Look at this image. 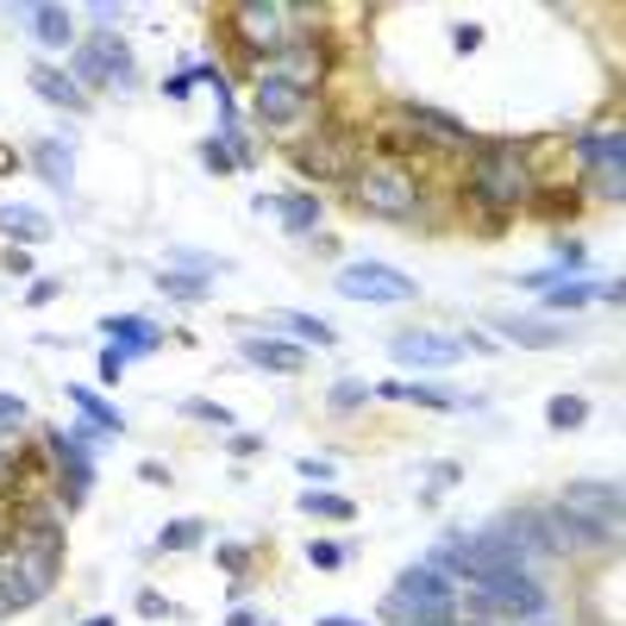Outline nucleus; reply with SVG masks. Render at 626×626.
I'll return each instance as SVG.
<instances>
[{
	"label": "nucleus",
	"instance_id": "nucleus-5",
	"mask_svg": "<svg viewBox=\"0 0 626 626\" xmlns=\"http://www.w3.org/2000/svg\"><path fill=\"white\" fill-rule=\"evenodd\" d=\"M551 508L595 532V546H614V539H620V483H570V489H558Z\"/></svg>",
	"mask_w": 626,
	"mask_h": 626
},
{
	"label": "nucleus",
	"instance_id": "nucleus-22",
	"mask_svg": "<svg viewBox=\"0 0 626 626\" xmlns=\"http://www.w3.org/2000/svg\"><path fill=\"white\" fill-rule=\"evenodd\" d=\"M583 156L595 163V170H626V163H620V156H626L620 126H607V132H583Z\"/></svg>",
	"mask_w": 626,
	"mask_h": 626
},
{
	"label": "nucleus",
	"instance_id": "nucleus-23",
	"mask_svg": "<svg viewBox=\"0 0 626 626\" xmlns=\"http://www.w3.org/2000/svg\"><path fill=\"white\" fill-rule=\"evenodd\" d=\"M32 39L63 51V44L76 39V32H69V7H32Z\"/></svg>",
	"mask_w": 626,
	"mask_h": 626
},
{
	"label": "nucleus",
	"instance_id": "nucleus-49",
	"mask_svg": "<svg viewBox=\"0 0 626 626\" xmlns=\"http://www.w3.org/2000/svg\"><path fill=\"white\" fill-rule=\"evenodd\" d=\"M82 626H114V620H107V614H95V620H82Z\"/></svg>",
	"mask_w": 626,
	"mask_h": 626
},
{
	"label": "nucleus",
	"instance_id": "nucleus-41",
	"mask_svg": "<svg viewBox=\"0 0 626 626\" xmlns=\"http://www.w3.org/2000/svg\"><path fill=\"white\" fill-rule=\"evenodd\" d=\"M119 370H126V352L114 345V352L100 357V382H119Z\"/></svg>",
	"mask_w": 626,
	"mask_h": 626
},
{
	"label": "nucleus",
	"instance_id": "nucleus-25",
	"mask_svg": "<svg viewBox=\"0 0 626 626\" xmlns=\"http://www.w3.org/2000/svg\"><path fill=\"white\" fill-rule=\"evenodd\" d=\"M270 207L289 219V233H313V226H320V201L313 195H276Z\"/></svg>",
	"mask_w": 626,
	"mask_h": 626
},
{
	"label": "nucleus",
	"instance_id": "nucleus-28",
	"mask_svg": "<svg viewBox=\"0 0 626 626\" xmlns=\"http://www.w3.org/2000/svg\"><path fill=\"white\" fill-rule=\"evenodd\" d=\"M201 539H207L201 520H170V527L156 532V551H188V546H201Z\"/></svg>",
	"mask_w": 626,
	"mask_h": 626
},
{
	"label": "nucleus",
	"instance_id": "nucleus-4",
	"mask_svg": "<svg viewBox=\"0 0 626 626\" xmlns=\"http://www.w3.org/2000/svg\"><path fill=\"white\" fill-rule=\"evenodd\" d=\"M76 76H82V95H88V88L132 95V88H138V63H132V51H126L119 32H95V39L76 51Z\"/></svg>",
	"mask_w": 626,
	"mask_h": 626
},
{
	"label": "nucleus",
	"instance_id": "nucleus-32",
	"mask_svg": "<svg viewBox=\"0 0 626 626\" xmlns=\"http://www.w3.org/2000/svg\"><path fill=\"white\" fill-rule=\"evenodd\" d=\"M301 514H320V520H352V501L345 495H301Z\"/></svg>",
	"mask_w": 626,
	"mask_h": 626
},
{
	"label": "nucleus",
	"instance_id": "nucleus-30",
	"mask_svg": "<svg viewBox=\"0 0 626 626\" xmlns=\"http://www.w3.org/2000/svg\"><path fill=\"white\" fill-rule=\"evenodd\" d=\"M546 420H551V427H558V432L583 427V420H589V401H583V395H558V401H551V408H546Z\"/></svg>",
	"mask_w": 626,
	"mask_h": 626
},
{
	"label": "nucleus",
	"instance_id": "nucleus-2",
	"mask_svg": "<svg viewBox=\"0 0 626 626\" xmlns=\"http://www.w3.org/2000/svg\"><path fill=\"white\" fill-rule=\"evenodd\" d=\"M532 188L527 176V151L520 144H483L476 163H470V195H476V214L483 219H501L508 207H520Z\"/></svg>",
	"mask_w": 626,
	"mask_h": 626
},
{
	"label": "nucleus",
	"instance_id": "nucleus-44",
	"mask_svg": "<svg viewBox=\"0 0 626 626\" xmlns=\"http://www.w3.org/2000/svg\"><path fill=\"white\" fill-rule=\"evenodd\" d=\"M188 88H195V69H176V76H170V95L182 100V95H188Z\"/></svg>",
	"mask_w": 626,
	"mask_h": 626
},
{
	"label": "nucleus",
	"instance_id": "nucleus-19",
	"mask_svg": "<svg viewBox=\"0 0 626 626\" xmlns=\"http://www.w3.org/2000/svg\"><path fill=\"white\" fill-rule=\"evenodd\" d=\"M589 301H620V282H551L546 307H589Z\"/></svg>",
	"mask_w": 626,
	"mask_h": 626
},
{
	"label": "nucleus",
	"instance_id": "nucleus-8",
	"mask_svg": "<svg viewBox=\"0 0 626 626\" xmlns=\"http://www.w3.org/2000/svg\"><path fill=\"white\" fill-rule=\"evenodd\" d=\"M294 7H282V0H251V7H238L233 25H238V39L251 44V51H289L294 44Z\"/></svg>",
	"mask_w": 626,
	"mask_h": 626
},
{
	"label": "nucleus",
	"instance_id": "nucleus-43",
	"mask_svg": "<svg viewBox=\"0 0 626 626\" xmlns=\"http://www.w3.org/2000/svg\"><path fill=\"white\" fill-rule=\"evenodd\" d=\"M201 156H207V170H233V156H226V144H219V138H214V144H201Z\"/></svg>",
	"mask_w": 626,
	"mask_h": 626
},
{
	"label": "nucleus",
	"instance_id": "nucleus-27",
	"mask_svg": "<svg viewBox=\"0 0 626 626\" xmlns=\"http://www.w3.org/2000/svg\"><path fill=\"white\" fill-rule=\"evenodd\" d=\"M69 401H76L82 420H88V427H100V432H119V427H126V420H119V413L107 408V401H100L95 389H69Z\"/></svg>",
	"mask_w": 626,
	"mask_h": 626
},
{
	"label": "nucleus",
	"instance_id": "nucleus-20",
	"mask_svg": "<svg viewBox=\"0 0 626 626\" xmlns=\"http://www.w3.org/2000/svg\"><path fill=\"white\" fill-rule=\"evenodd\" d=\"M238 352L251 357V364H263V370H301L307 357H301V345H276V338H238Z\"/></svg>",
	"mask_w": 626,
	"mask_h": 626
},
{
	"label": "nucleus",
	"instance_id": "nucleus-31",
	"mask_svg": "<svg viewBox=\"0 0 626 626\" xmlns=\"http://www.w3.org/2000/svg\"><path fill=\"white\" fill-rule=\"evenodd\" d=\"M382 395H395V401H420V408H457L445 389H420V382H389Z\"/></svg>",
	"mask_w": 626,
	"mask_h": 626
},
{
	"label": "nucleus",
	"instance_id": "nucleus-17",
	"mask_svg": "<svg viewBox=\"0 0 626 626\" xmlns=\"http://www.w3.org/2000/svg\"><path fill=\"white\" fill-rule=\"evenodd\" d=\"M401 119H408V126H420L427 138H439V144H464V138H470L457 114H439V107H420V100H408V107H401Z\"/></svg>",
	"mask_w": 626,
	"mask_h": 626
},
{
	"label": "nucleus",
	"instance_id": "nucleus-6",
	"mask_svg": "<svg viewBox=\"0 0 626 626\" xmlns=\"http://www.w3.org/2000/svg\"><path fill=\"white\" fill-rule=\"evenodd\" d=\"M352 195H357V207H370V214H382V219H408L413 207H420L413 176H408V170H395V163H370V170H357Z\"/></svg>",
	"mask_w": 626,
	"mask_h": 626
},
{
	"label": "nucleus",
	"instance_id": "nucleus-35",
	"mask_svg": "<svg viewBox=\"0 0 626 626\" xmlns=\"http://www.w3.org/2000/svg\"><path fill=\"white\" fill-rule=\"evenodd\" d=\"M626 170H595V176H589V188H595V195H607V201H620L626 195Z\"/></svg>",
	"mask_w": 626,
	"mask_h": 626
},
{
	"label": "nucleus",
	"instance_id": "nucleus-16",
	"mask_svg": "<svg viewBox=\"0 0 626 626\" xmlns=\"http://www.w3.org/2000/svg\"><path fill=\"white\" fill-rule=\"evenodd\" d=\"M307 176H352V151L338 144V138H313V144H301V156H294Z\"/></svg>",
	"mask_w": 626,
	"mask_h": 626
},
{
	"label": "nucleus",
	"instance_id": "nucleus-1",
	"mask_svg": "<svg viewBox=\"0 0 626 626\" xmlns=\"http://www.w3.org/2000/svg\"><path fill=\"white\" fill-rule=\"evenodd\" d=\"M57 551H63V539H57V527H44V520L20 527L0 546V620L51 595V583H57Z\"/></svg>",
	"mask_w": 626,
	"mask_h": 626
},
{
	"label": "nucleus",
	"instance_id": "nucleus-10",
	"mask_svg": "<svg viewBox=\"0 0 626 626\" xmlns=\"http://www.w3.org/2000/svg\"><path fill=\"white\" fill-rule=\"evenodd\" d=\"M389 352L401 357V364H427V370H439V364H457V357H464V338H451V333H395Z\"/></svg>",
	"mask_w": 626,
	"mask_h": 626
},
{
	"label": "nucleus",
	"instance_id": "nucleus-15",
	"mask_svg": "<svg viewBox=\"0 0 626 626\" xmlns=\"http://www.w3.org/2000/svg\"><path fill=\"white\" fill-rule=\"evenodd\" d=\"M100 333L114 338V345H119L126 357H138V352H156V338H163V333L151 326V320H138V313H107V320H100Z\"/></svg>",
	"mask_w": 626,
	"mask_h": 626
},
{
	"label": "nucleus",
	"instance_id": "nucleus-24",
	"mask_svg": "<svg viewBox=\"0 0 626 626\" xmlns=\"http://www.w3.org/2000/svg\"><path fill=\"white\" fill-rule=\"evenodd\" d=\"M270 326L276 333H289V338H307V345H333V326L326 320H313V313H270Z\"/></svg>",
	"mask_w": 626,
	"mask_h": 626
},
{
	"label": "nucleus",
	"instance_id": "nucleus-42",
	"mask_svg": "<svg viewBox=\"0 0 626 626\" xmlns=\"http://www.w3.org/2000/svg\"><path fill=\"white\" fill-rule=\"evenodd\" d=\"M307 558H313L320 570H338V564H345V551H338V546H313Z\"/></svg>",
	"mask_w": 626,
	"mask_h": 626
},
{
	"label": "nucleus",
	"instance_id": "nucleus-47",
	"mask_svg": "<svg viewBox=\"0 0 626 626\" xmlns=\"http://www.w3.org/2000/svg\"><path fill=\"white\" fill-rule=\"evenodd\" d=\"M226 626H263V620H251V614H233V620H226Z\"/></svg>",
	"mask_w": 626,
	"mask_h": 626
},
{
	"label": "nucleus",
	"instance_id": "nucleus-39",
	"mask_svg": "<svg viewBox=\"0 0 626 626\" xmlns=\"http://www.w3.org/2000/svg\"><path fill=\"white\" fill-rule=\"evenodd\" d=\"M364 395H370V389H364V382H338V389H333V408H357Z\"/></svg>",
	"mask_w": 626,
	"mask_h": 626
},
{
	"label": "nucleus",
	"instance_id": "nucleus-13",
	"mask_svg": "<svg viewBox=\"0 0 626 626\" xmlns=\"http://www.w3.org/2000/svg\"><path fill=\"white\" fill-rule=\"evenodd\" d=\"M32 170H39V182H51L57 195H69V188H76V151H69V138H39V144H32Z\"/></svg>",
	"mask_w": 626,
	"mask_h": 626
},
{
	"label": "nucleus",
	"instance_id": "nucleus-38",
	"mask_svg": "<svg viewBox=\"0 0 626 626\" xmlns=\"http://www.w3.org/2000/svg\"><path fill=\"white\" fill-rule=\"evenodd\" d=\"M0 427H7V432L25 427V401H20V395H0Z\"/></svg>",
	"mask_w": 626,
	"mask_h": 626
},
{
	"label": "nucleus",
	"instance_id": "nucleus-48",
	"mask_svg": "<svg viewBox=\"0 0 626 626\" xmlns=\"http://www.w3.org/2000/svg\"><path fill=\"white\" fill-rule=\"evenodd\" d=\"M7 445H13V432H7V427H0V457H7Z\"/></svg>",
	"mask_w": 626,
	"mask_h": 626
},
{
	"label": "nucleus",
	"instance_id": "nucleus-45",
	"mask_svg": "<svg viewBox=\"0 0 626 626\" xmlns=\"http://www.w3.org/2000/svg\"><path fill=\"white\" fill-rule=\"evenodd\" d=\"M320 626H364V620H352V614H326Z\"/></svg>",
	"mask_w": 626,
	"mask_h": 626
},
{
	"label": "nucleus",
	"instance_id": "nucleus-7",
	"mask_svg": "<svg viewBox=\"0 0 626 626\" xmlns=\"http://www.w3.org/2000/svg\"><path fill=\"white\" fill-rule=\"evenodd\" d=\"M476 607H483V614L539 620V614H546V589L532 583L527 570H501V576H483V583H476Z\"/></svg>",
	"mask_w": 626,
	"mask_h": 626
},
{
	"label": "nucleus",
	"instance_id": "nucleus-26",
	"mask_svg": "<svg viewBox=\"0 0 626 626\" xmlns=\"http://www.w3.org/2000/svg\"><path fill=\"white\" fill-rule=\"evenodd\" d=\"M501 333L514 338V345H532V352H539V345H564V326H539V320H501Z\"/></svg>",
	"mask_w": 626,
	"mask_h": 626
},
{
	"label": "nucleus",
	"instance_id": "nucleus-37",
	"mask_svg": "<svg viewBox=\"0 0 626 626\" xmlns=\"http://www.w3.org/2000/svg\"><path fill=\"white\" fill-rule=\"evenodd\" d=\"M294 476H301V483H333V464H326V457H301Z\"/></svg>",
	"mask_w": 626,
	"mask_h": 626
},
{
	"label": "nucleus",
	"instance_id": "nucleus-21",
	"mask_svg": "<svg viewBox=\"0 0 626 626\" xmlns=\"http://www.w3.org/2000/svg\"><path fill=\"white\" fill-rule=\"evenodd\" d=\"M0 233L7 238H20V245H39V238H51V219L39 214V207H0Z\"/></svg>",
	"mask_w": 626,
	"mask_h": 626
},
{
	"label": "nucleus",
	"instance_id": "nucleus-29",
	"mask_svg": "<svg viewBox=\"0 0 626 626\" xmlns=\"http://www.w3.org/2000/svg\"><path fill=\"white\" fill-rule=\"evenodd\" d=\"M156 289L170 294V301H201V294H207V276H182V270H163V276H156Z\"/></svg>",
	"mask_w": 626,
	"mask_h": 626
},
{
	"label": "nucleus",
	"instance_id": "nucleus-18",
	"mask_svg": "<svg viewBox=\"0 0 626 626\" xmlns=\"http://www.w3.org/2000/svg\"><path fill=\"white\" fill-rule=\"evenodd\" d=\"M51 451L63 457V483H69V501H82V489H88V451H82V439H69V432H51Z\"/></svg>",
	"mask_w": 626,
	"mask_h": 626
},
{
	"label": "nucleus",
	"instance_id": "nucleus-46",
	"mask_svg": "<svg viewBox=\"0 0 626 626\" xmlns=\"http://www.w3.org/2000/svg\"><path fill=\"white\" fill-rule=\"evenodd\" d=\"M7 170H13V151H7V144H0V176H7Z\"/></svg>",
	"mask_w": 626,
	"mask_h": 626
},
{
	"label": "nucleus",
	"instance_id": "nucleus-40",
	"mask_svg": "<svg viewBox=\"0 0 626 626\" xmlns=\"http://www.w3.org/2000/svg\"><path fill=\"white\" fill-rule=\"evenodd\" d=\"M138 614H151V620H156V614H170V602H163L156 589H138Z\"/></svg>",
	"mask_w": 626,
	"mask_h": 626
},
{
	"label": "nucleus",
	"instance_id": "nucleus-34",
	"mask_svg": "<svg viewBox=\"0 0 626 626\" xmlns=\"http://www.w3.org/2000/svg\"><path fill=\"white\" fill-rule=\"evenodd\" d=\"M182 263V270H226V257H214V251H188V245H182V251H170Z\"/></svg>",
	"mask_w": 626,
	"mask_h": 626
},
{
	"label": "nucleus",
	"instance_id": "nucleus-36",
	"mask_svg": "<svg viewBox=\"0 0 626 626\" xmlns=\"http://www.w3.org/2000/svg\"><path fill=\"white\" fill-rule=\"evenodd\" d=\"M457 476H464L457 464H432V470H427V501H432V495H445L451 483H457Z\"/></svg>",
	"mask_w": 626,
	"mask_h": 626
},
{
	"label": "nucleus",
	"instance_id": "nucleus-11",
	"mask_svg": "<svg viewBox=\"0 0 626 626\" xmlns=\"http://www.w3.org/2000/svg\"><path fill=\"white\" fill-rule=\"evenodd\" d=\"M301 114H307V95H301V88H289V82H276V76H257V119H263V126L294 132Z\"/></svg>",
	"mask_w": 626,
	"mask_h": 626
},
{
	"label": "nucleus",
	"instance_id": "nucleus-12",
	"mask_svg": "<svg viewBox=\"0 0 626 626\" xmlns=\"http://www.w3.org/2000/svg\"><path fill=\"white\" fill-rule=\"evenodd\" d=\"M263 76L289 82V88H301V95H307L313 82L326 76V51H320V44H289V51H282V57H276Z\"/></svg>",
	"mask_w": 626,
	"mask_h": 626
},
{
	"label": "nucleus",
	"instance_id": "nucleus-33",
	"mask_svg": "<svg viewBox=\"0 0 626 626\" xmlns=\"http://www.w3.org/2000/svg\"><path fill=\"white\" fill-rule=\"evenodd\" d=\"M182 413H188V420H207V427H233V413L219 408V401H201V395L195 401H182Z\"/></svg>",
	"mask_w": 626,
	"mask_h": 626
},
{
	"label": "nucleus",
	"instance_id": "nucleus-14",
	"mask_svg": "<svg viewBox=\"0 0 626 626\" xmlns=\"http://www.w3.org/2000/svg\"><path fill=\"white\" fill-rule=\"evenodd\" d=\"M32 95L51 100V107H63V114H88V95H82L76 76H63V69H51V63H39L32 69Z\"/></svg>",
	"mask_w": 626,
	"mask_h": 626
},
{
	"label": "nucleus",
	"instance_id": "nucleus-3",
	"mask_svg": "<svg viewBox=\"0 0 626 626\" xmlns=\"http://www.w3.org/2000/svg\"><path fill=\"white\" fill-rule=\"evenodd\" d=\"M389 614H401L408 626H451V614H457V589H451V576H439L432 564H420V570H408V576L389 589Z\"/></svg>",
	"mask_w": 626,
	"mask_h": 626
},
{
	"label": "nucleus",
	"instance_id": "nucleus-9",
	"mask_svg": "<svg viewBox=\"0 0 626 626\" xmlns=\"http://www.w3.org/2000/svg\"><path fill=\"white\" fill-rule=\"evenodd\" d=\"M338 294L345 301H413V276L389 270V263H345L338 270Z\"/></svg>",
	"mask_w": 626,
	"mask_h": 626
}]
</instances>
